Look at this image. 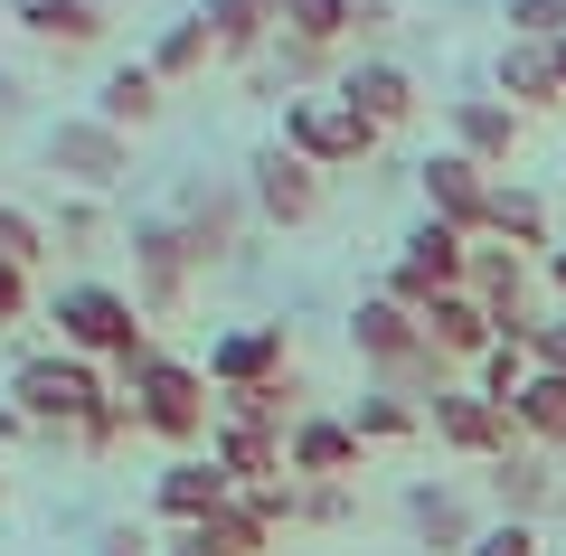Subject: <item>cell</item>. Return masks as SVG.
<instances>
[{
    "label": "cell",
    "mask_w": 566,
    "mask_h": 556,
    "mask_svg": "<svg viewBox=\"0 0 566 556\" xmlns=\"http://www.w3.org/2000/svg\"><path fill=\"white\" fill-rule=\"evenodd\" d=\"M48 321H57V349H76V358H114L123 378H133L151 349H161V339H151V321H142V302L114 293V283H66Z\"/></svg>",
    "instance_id": "6da1fadb"
},
{
    "label": "cell",
    "mask_w": 566,
    "mask_h": 556,
    "mask_svg": "<svg viewBox=\"0 0 566 556\" xmlns=\"http://www.w3.org/2000/svg\"><path fill=\"white\" fill-rule=\"evenodd\" d=\"M123 397H133V424L142 434H161L170 453H189V443H208V424H218V397H208V368H189V358L151 349L123 378Z\"/></svg>",
    "instance_id": "7a4b0ae2"
},
{
    "label": "cell",
    "mask_w": 566,
    "mask_h": 556,
    "mask_svg": "<svg viewBox=\"0 0 566 556\" xmlns=\"http://www.w3.org/2000/svg\"><path fill=\"white\" fill-rule=\"evenodd\" d=\"M378 141H387V133H378V123H368L359 104L340 95V85H312V95L283 104V151H303L312 170H359Z\"/></svg>",
    "instance_id": "3957f363"
},
{
    "label": "cell",
    "mask_w": 566,
    "mask_h": 556,
    "mask_svg": "<svg viewBox=\"0 0 566 556\" xmlns=\"http://www.w3.org/2000/svg\"><path fill=\"white\" fill-rule=\"evenodd\" d=\"M95 397H104V378H95V358H76V349H39V358L10 368V416L39 424V434H76Z\"/></svg>",
    "instance_id": "277c9868"
},
{
    "label": "cell",
    "mask_w": 566,
    "mask_h": 556,
    "mask_svg": "<svg viewBox=\"0 0 566 556\" xmlns=\"http://www.w3.org/2000/svg\"><path fill=\"white\" fill-rule=\"evenodd\" d=\"M199 264H218V255H208L180 218L142 227V237H133V302H142V321H170V312H180L189 283H199Z\"/></svg>",
    "instance_id": "5b68a950"
},
{
    "label": "cell",
    "mask_w": 566,
    "mask_h": 556,
    "mask_svg": "<svg viewBox=\"0 0 566 556\" xmlns=\"http://www.w3.org/2000/svg\"><path fill=\"white\" fill-rule=\"evenodd\" d=\"M463 264H472V237H463V227H444V218H424L416 237L397 245V264H387L378 293L406 302V312H424L434 293H463Z\"/></svg>",
    "instance_id": "8992f818"
},
{
    "label": "cell",
    "mask_w": 566,
    "mask_h": 556,
    "mask_svg": "<svg viewBox=\"0 0 566 556\" xmlns=\"http://www.w3.org/2000/svg\"><path fill=\"white\" fill-rule=\"evenodd\" d=\"M424 424H434V443H453L463 462H501V453H528L520 424H510V406L472 397V387H444V397L424 406Z\"/></svg>",
    "instance_id": "52a82bcc"
},
{
    "label": "cell",
    "mask_w": 566,
    "mask_h": 556,
    "mask_svg": "<svg viewBox=\"0 0 566 556\" xmlns=\"http://www.w3.org/2000/svg\"><path fill=\"white\" fill-rule=\"evenodd\" d=\"M416 189H424V218H444V227H463V237H482L501 170H482L472 151H434V160L416 170Z\"/></svg>",
    "instance_id": "ba28073f"
},
{
    "label": "cell",
    "mask_w": 566,
    "mask_h": 556,
    "mask_svg": "<svg viewBox=\"0 0 566 556\" xmlns=\"http://www.w3.org/2000/svg\"><path fill=\"white\" fill-rule=\"evenodd\" d=\"M264 378H293V331H283V321H237V331L208 349V387L237 397V387H264Z\"/></svg>",
    "instance_id": "9c48e42d"
},
{
    "label": "cell",
    "mask_w": 566,
    "mask_h": 556,
    "mask_svg": "<svg viewBox=\"0 0 566 556\" xmlns=\"http://www.w3.org/2000/svg\"><path fill=\"white\" fill-rule=\"evenodd\" d=\"M48 170H66L76 189H114L123 170H133V133H114L104 114H76L48 133Z\"/></svg>",
    "instance_id": "30bf717a"
},
{
    "label": "cell",
    "mask_w": 566,
    "mask_h": 556,
    "mask_svg": "<svg viewBox=\"0 0 566 556\" xmlns=\"http://www.w3.org/2000/svg\"><path fill=\"white\" fill-rule=\"evenodd\" d=\"M245 199H255V218H274V227H312L322 218V170L274 141V151H255V170H245Z\"/></svg>",
    "instance_id": "8fae6325"
},
{
    "label": "cell",
    "mask_w": 566,
    "mask_h": 556,
    "mask_svg": "<svg viewBox=\"0 0 566 556\" xmlns=\"http://www.w3.org/2000/svg\"><path fill=\"white\" fill-rule=\"evenodd\" d=\"M359 462H368V443L349 416H303L283 434V472L293 481H359Z\"/></svg>",
    "instance_id": "7c38bea8"
},
{
    "label": "cell",
    "mask_w": 566,
    "mask_h": 556,
    "mask_svg": "<svg viewBox=\"0 0 566 556\" xmlns=\"http://www.w3.org/2000/svg\"><path fill=\"white\" fill-rule=\"evenodd\" d=\"M349 349L378 368V378H397L406 358H424V321L406 312V302H387V293H368L359 312H349Z\"/></svg>",
    "instance_id": "4fadbf2b"
},
{
    "label": "cell",
    "mask_w": 566,
    "mask_h": 556,
    "mask_svg": "<svg viewBox=\"0 0 566 556\" xmlns=\"http://www.w3.org/2000/svg\"><path fill=\"white\" fill-rule=\"evenodd\" d=\"M528 114L501 95H453V151H472L482 170H510V151H520Z\"/></svg>",
    "instance_id": "5bb4252c"
},
{
    "label": "cell",
    "mask_w": 566,
    "mask_h": 556,
    "mask_svg": "<svg viewBox=\"0 0 566 556\" xmlns=\"http://www.w3.org/2000/svg\"><path fill=\"white\" fill-rule=\"evenodd\" d=\"M227 500H237V491H227V472H218V462H199V453H180L161 481H151V510H161L170 528H199V518H218Z\"/></svg>",
    "instance_id": "9a60e30c"
},
{
    "label": "cell",
    "mask_w": 566,
    "mask_h": 556,
    "mask_svg": "<svg viewBox=\"0 0 566 556\" xmlns=\"http://www.w3.org/2000/svg\"><path fill=\"white\" fill-rule=\"evenodd\" d=\"M208 462L227 472V491L283 481V434H264V424H237V416H218V424H208Z\"/></svg>",
    "instance_id": "2e32d148"
},
{
    "label": "cell",
    "mask_w": 566,
    "mask_h": 556,
    "mask_svg": "<svg viewBox=\"0 0 566 556\" xmlns=\"http://www.w3.org/2000/svg\"><path fill=\"white\" fill-rule=\"evenodd\" d=\"M491 245H520L528 264H547V245H557V227H547V199L538 189H520V179H501L491 189V218H482Z\"/></svg>",
    "instance_id": "e0dca14e"
},
{
    "label": "cell",
    "mask_w": 566,
    "mask_h": 556,
    "mask_svg": "<svg viewBox=\"0 0 566 556\" xmlns=\"http://www.w3.org/2000/svg\"><path fill=\"white\" fill-rule=\"evenodd\" d=\"M491 95L520 104V114H557V104H566L557 57H547V48H528V39H501V76H491Z\"/></svg>",
    "instance_id": "ac0fdd59"
},
{
    "label": "cell",
    "mask_w": 566,
    "mask_h": 556,
    "mask_svg": "<svg viewBox=\"0 0 566 556\" xmlns=\"http://www.w3.org/2000/svg\"><path fill=\"white\" fill-rule=\"evenodd\" d=\"M416 321H424V339H434V349H444L453 368H472V358H482L491 339H501V331H491V312H482L472 293H434Z\"/></svg>",
    "instance_id": "d6986e66"
},
{
    "label": "cell",
    "mask_w": 566,
    "mask_h": 556,
    "mask_svg": "<svg viewBox=\"0 0 566 556\" xmlns=\"http://www.w3.org/2000/svg\"><path fill=\"white\" fill-rule=\"evenodd\" d=\"M340 95L359 104V114L378 123V133H397V123L416 114V76H406L397 57H359V66H349V76H340Z\"/></svg>",
    "instance_id": "ffe728a7"
},
{
    "label": "cell",
    "mask_w": 566,
    "mask_h": 556,
    "mask_svg": "<svg viewBox=\"0 0 566 556\" xmlns=\"http://www.w3.org/2000/svg\"><path fill=\"white\" fill-rule=\"evenodd\" d=\"M406 518H416V537L434 556H472V537H482V528H472V510H463V491H444V481H424V491L406 500Z\"/></svg>",
    "instance_id": "44dd1931"
},
{
    "label": "cell",
    "mask_w": 566,
    "mask_h": 556,
    "mask_svg": "<svg viewBox=\"0 0 566 556\" xmlns=\"http://www.w3.org/2000/svg\"><path fill=\"white\" fill-rule=\"evenodd\" d=\"M491 500H501V518H528V528H538L547 500H557V472H547L538 453H501L491 462Z\"/></svg>",
    "instance_id": "7402d4cb"
},
{
    "label": "cell",
    "mask_w": 566,
    "mask_h": 556,
    "mask_svg": "<svg viewBox=\"0 0 566 556\" xmlns=\"http://www.w3.org/2000/svg\"><path fill=\"white\" fill-rule=\"evenodd\" d=\"M510 424H520V443H538V453H566V378H528L520 397H510Z\"/></svg>",
    "instance_id": "603a6c76"
},
{
    "label": "cell",
    "mask_w": 566,
    "mask_h": 556,
    "mask_svg": "<svg viewBox=\"0 0 566 556\" xmlns=\"http://www.w3.org/2000/svg\"><path fill=\"white\" fill-rule=\"evenodd\" d=\"M95 114L114 123V133H142V123L161 114V76H151V57L114 66V76H104V95H95Z\"/></svg>",
    "instance_id": "cb8c5ba5"
},
{
    "label": "cell",
    "mask_w": 566,
    "mask_h": 556,
    "mask_svg": "<svg viewBox=\"0 0 566 556\" xmlns=\"http://www.w3.org/2000/svg\"><path fill=\"white\" fill-rule=\"evenodd\" d=\"M208 66H218V29H208V10L170 20V39L151 48V76H161V85H189V76H208Z\"/></svg>",
    "instance_id": "d4e9b609"
},
{
    "label": "cell",
    "mask_w": 566,
    "mask_h": 556,
    "mask_svg": "<svg viewBox=\"0 0 566 556\" xmlns=\"http://www.w3.org/2000/svg\"><path fill=\"white\" fill-rule=\"evenodd\" d=\"M218 416L264 424V434H293V424H303L312 406H303V387H293V378H264V387H237V397H218Z\"/></svg>",
    "instance_id": "484cf974"
},
{
    "label": "cell",
    "mask_w": 566,
    "mask_h": 556,
    "mask_svg": "<svg viewBox=\"0 0 566 556\" xmlns=\"http://www.w3.org/2000/svg\"><path fill=\"white\" fill-rule=\"evenodd\" d=\"M199 10H208V29H218V57H255L264 39H283L264 0H199Z\"/></svg>",
    "instance_id": "4316f807"
},
{
    "label": "cell",
    "mask_w": 566,
    "mask_h": 556,
    "mask_svg": "<svg viewBox=\"0 0 566 556\" xmlns=\"http://www.w3.org/2000/svg\"><path fill=\"white\" fill-rule=\"evenodd\" d=\"M349 424H359V443H406V434H424V406L397 397V387H368V397L349 406Z\"/></svg>",
    "instance_id": "83f0119b"
},
{
    "label": "cell",
    "mask_w": 566,
    "mask_h": 556,
    "mask_svg": "<svg viewBox=\"0 0 566 556\" xmlns=\"http://www.w3.org/2000/svg\"><path fill=\"white\" fill-rule=\"evenodd\" d=\"M189 537H199L208 556H274V528H264V518L245 510V500H227V510H218V518H199Z\"/></svg>",
    "instance_id": "f1b7e54d"
},
{
    "label": "cell",
    "mask_w": 566,
    "mask_h": 556,
    "mask_svg": "<svg viewBox=\"0 0 566 556\" xmlns=\"http://www.w3.org/2000/svg\"><path fill=\"white\" fill-rule=\"evenodd\" d=\"M20 29H39L57 48H85V39H104V10L95 0H20Z\"/></svg>",
    "instance_id": "f546056e"
},
{
    "label": "cell",
    "mask_w": 566,
    "mask_h": 556,
    "mask_svg": "<svg viewBox=\"0 0 566 556\" xmlns=\"http://www.w3.org/2000/svg\"><path fill=\"white\" fill-rule=\"evenodd\" d=\"M528 378H538V358H528L520 339H491V349L472 358V397H491V406H510Z\"/></svg>",
    "instance_id": "4dcf8cb0"
},
{
    "label": "cell",
    "mask_w": 566,
    "mask_h": 556,
    "mask_svg": "<svg viewBox=\"0 0 566 556\" xmlns=\"http://www.w3.org/2000/svg\"><path fill=\"white\" fill-rule=\"evenodd\" d=\"M349 20H359V0H293V20H283V39H303V48H340Z\"/></svg>",
    "instance_id": "1f68e13d"
},
{
    "label": "cell",
    "mask_w": 566,
    "mask_h": 556,
    "mask_svg": "<svg viewBox=\"0 0 566 556\" xmlns=\"http://www.w3.org/2000/svg\"><path fill=\"white\" fill-rule=\"evenodd\" d=\"M123 434H142V424H133V397H123V387H104V397L85 406V424H76L66 443H85V453H114Z\"/></svg>",
    "instance_id": "d6a6232c"
},
{
    "label": "cell",
    "mask_w": 566,
    "mask_h": 556,
    "mask_svg": "<svg viewBox=\"0 0 566 556\" xmlns=\"http://www.w3.org/2000/svg\"><path fill=\"white\" fill-rule=\"evenodd\" d=\"M501 20H510V39H528V48H557V39H566V0H510Z\"/></svg>",
    "instance_id": "836d02e7"
},
{
    "label": "cell",
    "mask_w": 566,
    "mask_h": 556,
    "mask_svg": "<svg viewBox=\"0 0 566 556\" xmlns=\"http://www.w3.org/2000/svg\"><path fill=\"white\" fill-rule=\"evenodd\" d=\"M39 255H48V227L29 218V208H0V264H20V274H29Z\"/></svg>",
    "instance_id": "e575fe53"
},
{
    "label": "cell",
    "mask_w": 566,
    "mask_h": 556,
    "mask_svg": "<svg viewBox=\"0 0 566 556\" xmlns=\"http://www.w3.org/2000/svg\"><path fill=\"white\" fill-rule=\"evenodd\" d=\"M472 556H547V537L528 528V518H491V528L472 537Z\"/></svg>",
    "instance_id": "d590c367"
},
{
    "label": "cell",
    "mask_w": 566,
    "mask_h": 556,
    "mask_svg": "<svg viewBox=\"0 0 566 556\" xmlns=\"http://www.w3.org/2000/svg\"><path fill=\"white\" fill-rule=\"evenodd\" d=\"M293 518H303V528H340L349 518V481H303V510Z\"/></svg>",
    "instance_id": "8d00e7d4"
},
{
    "label": "cell",
    "mask_w": 566,
    "mask_h": 556,
    "mask_svg": "<svg viewBox=\"0 0 566 556\" xmlns=\"http://www.w3.org/2000/svg\"><path fill=\"white\" fill-rule=\"evenodd\" d=\"M528 358H538L547 378H566V312H547V321H538V339H528Z\"/></svg>",
    "instance_id": "74e56055"
},
{
    "label": "cell",
    "mask_w": 566,
    "mask_h": 556,
    "mask_svg": "<svg viewBox=\"0 0 566 556\" xmlns=\"http://www.w3.org/2000/svg\"><path fill=\"white\" fill-rule=\"evenodd\" d=\"M20 321H29V274L0 264V331H20Z\"/></svg>",
    "instance_id": "f35d334b"
},
{
    "label": "cell",
    "mask_w": 566,
    "mask_h": 556,
    "mask_svg": "<svg viewBox=\"0 0 566 556\" xmlns=\"http://www.w3.org/2000/svg\"><path fill=\"white\" fill-rule=\"evenodd\" d=\"M85 237H95V208H85V199L57 208V245H85Z\"/></svg>",
    "instance_id": "ab89813d"
},
{
    "label": "cell",
    "mask_w": 566,
    "mask_h": 556,
    "mask_svg": "<svg viewBox=\"0 0 566 556\" xmlns=\"http://www.w3.org/2000/svg\"><path fill=\"white\" fill-rule=\"evenodd\" d=\"M387 20H397V10H387V0H359V20H349V39H378Z\"/></svg>",
    "instance_id": "60d3db41"
},
{
    "label": "cell",
    "mask_w": 566,
    "mask_h": 556,
    "mask_svg": "<svg viewBox=\"0 0 566 556\" xmlns=\"http://www.w3.org/2000/svg\"><path fill=\"white\" fill-rule=\"evenodd\" d=\"M538 274H547V293H557V312H566V237L547 245V264H538Z\"/></svg>",
    "instance_id": "b9f144b4"
},
{
    "label": "cell",
    "mask_w": 566,
    "mask_h": 556,
    "mask_svg": "<svg viewBox=\"0 0 566 556\" xmlns=\"http://www.w3.org/2000/svg\"><path fill=\"white\" fill-rule=\"evenodd\" d=\"M142 547H151L142 528H114V537H104V556H142Z\"/></svg>",
    "instance_id": "7bdbcfd3"
},
{
    "label": "cell",
    "mask_w": 566,
    "mask_h": 556,
    "mask_svg": "<svg viewBox=\"0 0 566 556\" xmlns=\"http://www.w3.org/2000/svg\"><path fill=\"white\" fill-rule=\"evenodd\" d=\"M151 556H208V547H199V537L180 528V537H170V547H151Z\"/></svg>",
    "instance_id": "ee69618b"
},
{
    "label": "cell",
    "mask_w": 566,
    "mask_h": 556,
    "mask_svg": "<svg viewBox=\"0 0 566 556\" xmlns=\"http://www.w3.org/2000/svg\"><path fill=\"white\" fill-rule=\"evenodd\" d=\"M264 10H274V29H283V20H293V0H264Z\"/></svg>",
    "instance_id": "f6af8a7d"
},
{
    "label": "cell",
    "mask_w": 566,
    "mask_h": 556,
    "mask_svg": "<svg viewBox=\"0 0 566 556\" xmlns=\"http://www.w3.org/2000/svg\"><path fill=\"white\" fill-rule=\"evenodd\" d=\"M547 57H557V85H566V39H557V48H547Z\"/></svg>",
    "instance_id": "bcb514c9"
}]
</instances>
